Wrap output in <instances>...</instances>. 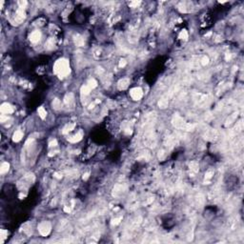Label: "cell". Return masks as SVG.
Wrapping results in <instances>:
<instances>
[{
	"label": "cell",
	"mask_w": 244,
	"mask_h": 244,
	"mask_svg": "<svg viewBox=\"0 0 244 244\" xmlns=\"http://www.w3.org/2000/svg\"><path fill=\"white\" fill-rule=\"evenodd\" d=\"M89 174H89V173L85 174H84V176H83V179H84V180H86L87 178H89Z\"/></svg>",
	"instance_id": "29"
},
{
	"label": "cell",
	"mask_w": 244,
	"mask_h": 244,
	"mask_svg": "<svg viewBox=\"0 0 244 244\" xmlns=\"http://www.w3.org/2000/svg\"><path fill=\"white\" fill-rule=\"evenodd\" d=\"M87 86L89 87L91 90H92V89H94L97 86V82L96 79H94V78H92V79H90L89 81H88V83H87Z\"/></svg>",
	"instance_id": "12"
},
{
	"label": "cell",
	"mask_w": 244,
	"mask_h": 244,
	"mask_svg": "<svg viewBox=\"0 0 244 244\" xmlns=\"http://www.w3.org/2000/svg\"><path fill=\"white\" fill-rule=\"evenodd\" d=\"M158 106L160 107L161 109H165L166 107H168V100L167 99H165V98L160 99L159 102H158Z\"/></svg>",
	"instance_id": "15"
},
{
	"label": "cell",
	"mask_w": 244,
	"mask_h": 244,
	"mask_svg": "<svg viewBox=\"0 0 244 244\" xmlns=\"http://www.w3.org/2000/svg\"><path fill=\"white\" fill-rule=\"evenodd\" d=\"M82 137H83V132H82V131H80L79 132L76 134L74 136H72L70 137V138H69V141L72 143H76V142H78V141H80V140L82 139Z\"/></svg>",
	"instance_id": "8"
},
{
	"label": "cell",
	"mask_w": 244,
	"mask_h": 244,
	"mask_svg": "<svg viewBox=\"0 0 244 244\" xmlns=\"http://www.w3.org/2000/svg\"><path fill=\"white\" fill-rule=\"evenodd\" d=\"M54 72L59 76V78H63L70 74V64L69 60L66 58H60L56 61L54 65Z\"/></svg>",
	"instance_id": "1"
},
{
	"label": "cell",
	"mask_w": 244,
	"mask_h": 244,
	"mask_svg": "<svg viewBox=\"0 0 244 244\" xmlns=\"http://www.w3.org/2000/svg\"><path fill=\"white\" fill-rule=\"evenodd\" d=\"M74 123L67 124L66 126L64 127V129H63V132H64V134H66V132H70V131H72V130H74Z\"/></svg>",
	"instance_id": "16"
},
{
	"label": "cell",
	"mask_w": 244,
	"mask_h": 244,
	"mask_svg": "<svg viewBox=\"0 0 244 244\" xmlns=\"http://www.w3.org/2000/svg\"><path fill=\"white\" fill-rule=\"evenodd\" d=\"M0 111L3 112V114H9L14 112V108H12V106L10 105L9 103H3V104L1 105V107H0Z\"/></svg>",
	"instance_id": "5"
},
{
	"label": "cell",
	"mask_w": 244,
	"mask_h": 244,
	"mask_svg": "<svg viewBox=\"0 0 244 244\" xmlns=\"http://www.w3.org/2000/svg\"><path fill=\"white\" fill-rule=\"evenodd\" d=\"M56 145H57V141L54 139V140H52V142H50V145H49V146H50V147H54V146H56Z\"/></svg>",
	"instance_id": "28"
},
{
	"label": "cell",
	"mask_w": 244,
	"mask_h": 244,
	"mask_svg": "<svg viewBox=\"0 0 244 244\" xmlns=\"http://www.w3.org/2000/svg\"><path fill=\"white\" fill-rule=\"evenodd\" d=\"M119 220H121V218H116V219H114V220H112V223L114 224V225H116V224H118V223H119V222H120Z\"/></svg>",
	"instance_id": "27"
},
{
	"label": "cell",
	"mask_w": 244,
	"mask_h": 244,
	"mask_svg": "<svg viewBox=\"0 0 244 244\" xmlns=\"http://www.w3.org/2000/svg\"><path fill=\"white\" fill-rule=\"evenodd\" d=\"M190 169L191 171H193L194 173H196L198 171V163L196 161H192L190 163Z\"/></svg>",
	"instance_id": "13"
},
{
	"label": "cell",
	"mask_w": 244,
	"mask_h": 244,
	"mask_svg": "<svg viewBox=\"0 0 244 244\" xmlns=\"http://www.w3.org/2000/svg\"><path fill=\"white\" fill-rule=\"evenodd\" d=\"M51 230H52V225L48 221H42L38 225V231H39L41 236H47L48 234L51 233Z\"/></svg>",
	"instance_id": "2"
},
{
	"label": "cell",
	"mask_w": 244,
	"mask_h": 244,
	"mask_svg": "<svg viewBox=\"0 0 244 244\" xmlns=\"http://www.w3.org/2000/svg\"><path fill=\"white\" fill-rule=\"evenodd\" d=\"M9 168H10V164L8 162H3L0 166V173L1 174H5L9 171Z\"/></svg>",
	"instance_id": "10"
},
{
	"label": "cell",
	"mask_w": 244,
	"mask_h": 244,
	"mask_svg": "<svg viewBox=\"0 0 244 244\" xmlns=\"http://www.w3.org/2000/svg\"><path fill=\"white\" fill-rule=\"evenodd\" d=\"M130 96H131V97H132L134 100H139V99H141L143 96L142 89L139 88V87L132 88V90L130 91Z\"/></svg>",
	"instance_id": "3"
},
{
	"label": "cell",
	"mask_w": 244,
	"mask_h": 244,
	"mask_svg": "<svg viewBox=\"0 0 244 244\" xmlns=\"http://www.w3.org/2000/svg\"><path fill=\"white\" fill-rule=\"evenodd\" d=\"M74 40H76V44L77 46H82L83 45V43H84V41H83V39H82L80 36H76V38H74Z\"/></svg>",
	"instance_id": "20"
},
{
	"label": "cell",
	"mask_w": 244,
	"mask_h": 244,
	"mask_svg": "<svg viewBox=\"0 0 244 244\" xmlns=\"http://www.w3.org/2000/svg\"><path fill=\"white\" fill-rule=\"evenodd\" d=\"M19 5H20L21 9H24L26 7V5H27V2L26 1H19Z\"/></svg>",
	"instance_id": "25"
},
{
	"label": "cell",
	"mask_w": 244,
	"mask_h": 244,
	"mask_svg": "<svg viewBox=\"0 0 244 244\" xmlns=\"http://www.w3.org/2000/svg\"><path fill=\"white\" fill-rule=\"evenodd\" d=\"M201 63H202V65H204V66L207 65V64L209 63V58L207 57V56H204L203 58H202V62H201Z\"/></svg>",
	"instance_id": "24"
},
{
	"label": "cell",
	"mask_w": 244,
	"mask_h": 244,
	"mask_svg": "<svg viewBox=\"0 0 244 244\" xmlns=\"http://www.w3.org/2000/svg\"><path fill=\"white\" fill-rule=\"evenodd\" d=\"M179 38L180 39H184V40H186L187 38H188V32H187V30H183L180 34H179Z\"/></svg>",
	"instance_id": "19"
},
{
	"label": "cell",
	"mask_w": 244,
	"mask_h": 244,
	"mask_svg": "<svg viewBox=\"0 0 244 244\" xmlns=\"http://www.w3.org/2000/svg\"><path fill=\"white\" fill-rule=\"evenodd\" d=\"M74 100V94H67L65 96V98H64V101L66 104H70L71 102H72Z\"/></svg>",
	"instance_id": "14"
},
{
	"label": "cell",
	"mask_w": 244,
	"mask_h": 244,
	"mask_svg": "<svg viewBox=\"0 0 244 244\" xmlns=\"http://www.w3.org/2000/svg\"><path fill=\"white\" fill-rule=\"evenodd\" d=\"M37 112H38V116H40L41 119H45L46 116H47V112L43 107H39L37 110Z\"/></svg>",
	"instance_id": "11"
},
{
	"label": "cell",
	"mask_w": 244,
	"mask_h": 244,
	"mask_svg": "<svg viewBox=\"0 0 244 244\" xmlns=\"http://www.w3.org/2000/svg\"><path fill=\"white\" fill-rule=\"evenodd\" d=\"M126 65V60L125 59H121L119 62V67H124Z\"/></svg>",
	"instance_id": "26"
},
{
	"label": "cell",
	"mask_w": 244,
	"mask_h": 244,
	"mask_svg": "<svg viewBox=\"0 0 244 244\" xmlns=\"http://www.w3.org/2000/svg\"><path fill=\"white\" fill-rule=\"evenodd\" d=\"M52 107L56 109V110H59L61 107V102L60 100L58 99V98H56V99H54V101H52Z\"/></svg>",
	"instance_id": "17"
},
{
	"label": "cell",
	"mask_w": 244,
	"mask_h": 244,
	"mask_svg": "<svg viewBox=\"0 0 244 244\" xmlns=\"http://www.w3.org/2000/svg\"><path fill=\"white\" fill-rule=\"evenodd\" d=\"M54 46V41L52 40V39H49V40L47 41V43H46V48H47L48 50L52 49Z\"/></svg>",
	"instance_id": "21"
},
{
	"label": "cell",
	"mask_w": 244,
	"mask_h": 244,
	"mask_svg": "<svg viewBox=\"0 0 244 244\" xmlns=\"http://www.w3.org/2000/svg\"><path fill=\"white\" fill-rule=\"evenodd\" d=\"M81 94H84V96H87V94H90V92H91V89L89 88V87L87 86V85H85V86H82L81 87Z\"/></svg>",
	"instance_id": "18"
},
{
	"label": "cell",
	"mask_w": 244,
	"mask_h": 244,
	"mask_svg": "<svg viewBox=\"0 0 244 244\" xmlns=\"http://www.w3.org/2000/svg\"><path fill=\"white\" fill-rule=\"evenodd\" d=\"M213 176H214V171L213 170H209L208 172L206 173V174H205V178H207V179H210Z\"/></svg>",
	"instance_id": "23"
},
{
	"label": "cell",
	"mask_w": 244,
	"mask_h": 244,
	"mask_svg": "<svg viewBox=\"0 0 244 244\" xmlns=\"http://www.w3.org/2000/svg\"><path fill=\"white\" fill-rule=\"evenodd\" d=\"M138 4H139V2H132V3H131V5H132V6L138 5Z\"/></svg>",
	"instance_id": "30"
},
{
	"label": "cell",
	"mask_w": 244,
	"mask_h": 244,
	"mask_svg": "<svg viewBox=\"0 0 244 244\" xmlns=\"http://www.w3.org/2000/svg\"><path fill=\"white\" fill-rule=\"evenodd\" d=\"M7 236H8V232L6 230H1V243L4 242V239L6 238Z\"/></svg>",
	"instance_id": "22"
},
{
	"label": "cell",
	"mask_w": 244,
	"mask_h": 244,
	"mask_svg": "<svg viewBox=\"0 0 244 244\" xmlns=\"http://www.w3.org/2000/svg\"><path fill=\"white\" fill-rule=\"evenodd\" d=\"M130 84V79L129 78H122L117 83V87L119 90H126Z\"/></svg>",
	"instance_id": "6"
},
{
	"label": "cell",
	"mask_w": 244,
	"mask_h": 244,
	"mask_svg": "<svg viewBox=\"0 0 244 244\" xmlns=\"http://www.w3.org/2000/svg\"><path fill=\"white\" fill-rule=\"evenodd\" d=\"M22 137H23V132L18 130V131H16V132L14 134V136H12V140H14V142H19L21 139H22Z\"/></svg>",
	"instance_id": "9"
},
{
	"label": "cell",
	"mask_w": 244,
	"mask_h": 244,
	"mask_svg": "<svg viewBox=\"0 0 244 244\" xmlns=\"http://www.w3.org/2000/svg\"><path fill=\"white\" fill-rule=\"evenodd\" d=\"M41 39V32H39V30H34V32H32V34H30V42H32V43H37V42H39Z\"/></svg>",
	"instance_id": "7"
},
{
	"label": "cell",
	"mask_w": 244,
	"mask_h": 244,
	"mask_svg": "<svg viewBox=\"0 0 244 244\" xmlns=\"http://www.w3.org/2000/svg\"><path fill=\"white\" fill-rule=\"evenodd\" d=\"M173 124L174 127L176 128H186V123H185V121L183 120V118H181V117L179 116H174L173 118Z\"/></svg>",
	"instance_id": "4"
}]
</instances>
